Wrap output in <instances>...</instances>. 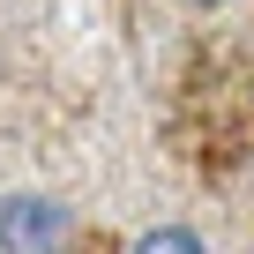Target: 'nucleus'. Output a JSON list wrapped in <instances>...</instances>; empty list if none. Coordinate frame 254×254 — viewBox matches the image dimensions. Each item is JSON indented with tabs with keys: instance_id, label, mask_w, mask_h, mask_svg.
<instances>
[{
	"instance_id": "1",
	"label": "nucleus",
	"mask_w": 254,
	"mask_h": 254,
	"mask_svg": "<svg viewBox=\"0 0 254 254\" xmlns=\"http://www.w3.org/2000/svg\"><path fill=\"white\" fill-rule=\"evenodd\" d=\"M82 224L60 194H8L0 202V254H75Z\"/></svg>"
},
{
	"instance_id": "2",
	"label": "nucleus",
	"mask_w": 254,
	"mask_h": 254,
	"mask_svg": "<svg viewBox=\"0 0 254 254\" xmlns=\"http://www.w3.org/2000/svg\"><path fill=\"white\" fill-rule=\"evenodd\" d=\"M127 254H209V247H202L187 224H157V232H142V239L127 247Z\"/></svg>"
},
{
	"instance_id": "3",
	"label": "nucleus",
	"mask_w": 254,
	"mask_h": 254,
	"mask_svg": "<svg viewBox=\"0 0 254 254\" xmlns=\"http://www.w3.org/2000/svg\"><path fill=\"white\" fill-rule=\"evenodd\" d=\"M194 8H232V0H194Z\"/></svg>"
}]
</instances>
